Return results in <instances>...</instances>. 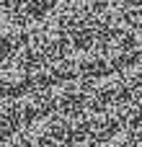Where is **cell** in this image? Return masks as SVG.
<instances>
[{
  "instance_id": "6da1fadb",
  "label": "cell",
  "mask_w": 142,
  "mask_h": 147,
  "mask_svg": "<svg viewBox=\"0 0 142 147\" xmlns=\"http://www.w3.org/2000/svg\"><path fill=\"white\" fill-rule=\"evenodd\" d=\"M140 52H129V54H122L116 59H96V62H85L80 67V75L83 78H109V75H116L132 65L140 62Z\"/></svg>"
}]
</instances>
